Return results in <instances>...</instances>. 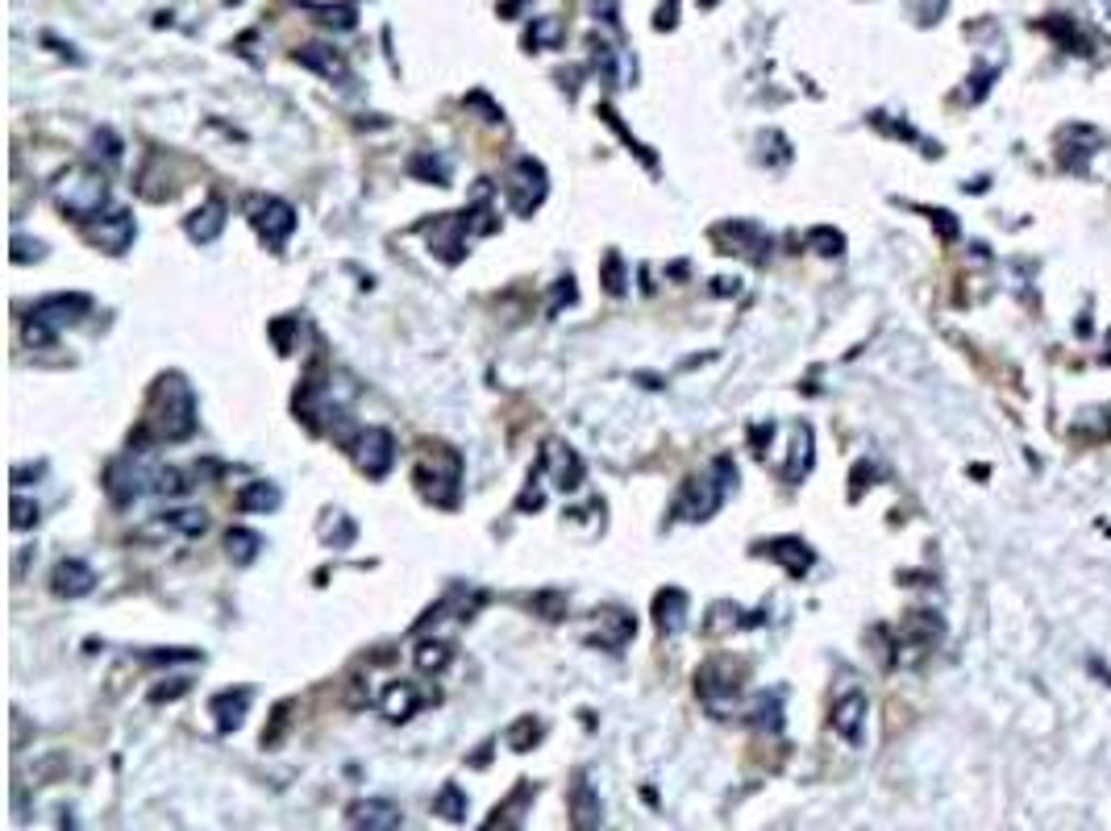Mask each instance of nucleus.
I'll return each mask as SVG.
<instances>
[{
    "mask_svg": "<svg viewBox=\"0 0 1111 831\" xmlns=\"http://www.w3.org/2000/svg\"><path fill=\"white\" fill-rule=\"evenodd\" d=\"M416 706H421V691H416L413 682H387L383 686V694H380V715L383 720H392V723H404V720H413L416 715Z\"/></svg>",
    "mask_w": 1111,
    "mask_h": 831,
    "instance_id": "b1692460",
    "label": "nucleus"
},
{
    "mask_svg": "<svg viewBox=\"0 0 1111 831\" xmlns=\"http://www.w3.org/2000/svg\"><path fill=\"white\" fill-rule=\"evenodd\" d=\"M808 250H816V254H825V258H842L845 254V237L837 234V229H828V225H816V229H808Z\"/></svg>",
    "mask_w": 1111,
    "mask_h": 831,
    "instance_id": "4c0bfd02",
    "label": "nucleus"
},
{
    "mask_svg": "<svg viewBox=\"0 0 1111 831\" xmlns=\"http://www.w3.org/2000/svg\"><path fill=\"white\" fill-rule=\"evenodd\" d=\"M33 524H38V503L13 495V528L17 533H26V528H33Z\"/></svg>",
    "mask_w": 1111,
    "mask_h": 831,
    "instance_id": "a18cd8bd",
    "label": "nucleus"
},
{
    "mask_svg": "<svg viewBox=\"0 0 1111 831\" xmlns=\"http://www.w3.org/2000/svg\"><path fill=\"white\" fill-rule=\"evenodd\" d=\"M296 63L301 67H308V71H317L321 79H330V83H342L346 88L350 83V63L337 55L334 47H321V42H308V47H301L296 55H292Z\"/></svg>",
    "mask_w": 1111,
    "mask_h": 831,
    "instance_id": "412c9836",
    "label": "nucleus"
},
{
    "mask_svg": "<svg viewBox=\"0 0 1111 831\" xmlns=\"http://www.w3.org/2000/svg\"><path fill=\"white\" fill-rule=\"evenodd\" d=\"M184 691H188V682L179 677L175 686H159V691H150V703H163V699H179V694H184Z\"/></svg>",
    "mask_w": 1111,
    "mask_h": 831,
    "instance_id": "de8ad7c7",
    "label": "nucleus"
},
{
    "mask_svg": "<svg viewBox=\"0 0 1111 831\" xmlns=\"http://www.w3.org/2000/svg\"><path fill=\"white\" fill-rule=\"evenodd\" d=\"M538 471L550 474V483H554L558 491H579V486H583V462H579V454H574L571 445H562V441H545V445H541Z\"/></svg>",
    "mask_w": 1111,
    "mask_h": 831,
    "instance_id": "4468645a",
    "label": "nucleus"
},
{
    "mask_svg": "<svg viewBox=\"0 0 1111 831\" xmlns=\"http://www.w3.org/2000/svg\"><path fill=\"white\" fill-rule=\"evenodd\" d=\"M425 234H429V246H433V254H437L442 263H459L462 254H466L471 217H466V212H445V217H437L433 225H425Z\"/></svg>",
    "mask_w": 1111,
    "mask_h": 831,
    "instance_id": "2eb2a0df",
    "label": "nucleus"
},
{
    "mask_svg": "<svg viewBox=\"0 0 1111 831\" xmlns=\"http://www.w3.org/2000/svg\"><path fill=\"white\" fill-rule=\"evenodd\" d=\"M234 503H238V512H275L284 503V495H279L275 483H246Z\"/></svg>",
    "mask_w": 1111,
    "mask_h": 831,
    "instance_id": "c85d7f7f",
    "label": "nucleus"
},
{
    "mask_svg": "<svg viewBox=\"0 0 1111 831\" xmlns=\"http://www.w3.org/2000/svg\"><path fill=\"white\" fill-rule=\"evenodd\" d=\"M304 9L317 17L321 26H330V30H354L358 26V9L354 4H304Z\"/></svg>",
    "mask_w": 1111,
    "mask_h": 831,
    "instance_id": "c9c22d12",
    "label": "nucleus"
},
{
    "mask_svg": "<svg viewBox=\"0 0 1111 831\" xmlns=\"http://www.w3.org/2000/svg\"><path fill=\"white\" fill-rule=\"evenodd\" d=\"M246 220H250V229L263 237V246L267 250H284L287 237L296 234V208L279 200V196H250L246 200Z\"/></svg>",
    "mask_w": 1111,
    "mask_h": 831,
    "instance_id": "6e6552de",
    "label": "nucleus"
},
{
    "mask_svg": "<svg viewBox=\"0 0 1111 831\" xmlns=\"http://www.w3.org/2000/svg\"><path fill=\"white\" fill-rule=\"evenodd\" d=\"M699 9H716V0H699Z\"/></svg>",
    "mask_w": 1111,
    "mask_h": 831,
    "instance_id": "3c124183",
    "label": "nucleus"
},
{
    "mask_svg": "<svg viewBox=\"0 0 1111 831\" xmlns=\"http://www.w3.org/2000/svg\"><path fill=\"white\" fill-rule=\"evenodd\" d=\"M603 287H608L612 296H620V291H625V263H620L617 250L603 254Z\"/></svg>",
    "mask_w": 1111,
    "mask_h": 831,
    "instance_id": "79ce46f5",
    "label": "nucleus"
},
{
    "mask_svg": "<svg viewBox=\"0 0 1111 831\" xmlns=\"http://www.w3.org/2000/svg\"><path fill=\"white\" fill-rule=\"evenodd\" d=\"M562 304H574V279L567 275V279H558V287H554V304H550V316L562 308Z\"/></svg>",
    "mask_w": 1111,
    "mask_h": 831,
    "instance_id": "49530a36",
    "label": "nucleus"
},
{
    "mask_svg": "<svg viewBox=\"0 0 1111 831\" xmlns=\"http://www.w3.org/2000/svg\"><path fill=\"white\" fill-rule=\"evenodd\" d=\"M571 823L574 828H600L603 823V807H600V794L591 790V782L579 773L571 785Z\"/></svg>",
    "mask_w": 1111,
    "mask_h": 831,
    "instance_id": "393cba45",
    "label": "nucleus"
},
{
    "mask_svg": "<svg viewBox=\"0 0 1111 831\" xmlns=\"http://www.w3.org/2000/svg\"><path fill=\"white\" fill-rule=\"evenodd\" d=\"M545 191H550V175L541 167L538 158H517L512 162L509 179H504V196H509V208L517 217H533L545 200Z\"/></svg>",
    "mask_w": 1111,
    "mask_h": 831,
    "instance_id": "1a4fd4ad",
    "label": "nucleus"
},
{
    "mask_svg": "<svg viewBox=\"0 0 1111 831\" xmlns=\"http://www.w3.org/2000/svg\"><path fill=\"white\" fill-rule=\"evenodd\" d=\"M321 536L334 541V550H346L350 541H354V524H350L342 512H330V516L321 520Z\"/></svg>",
    "mask_w": 1111,
    "mask_h": 831,
    "instance_id": "58836bf2",
    "label": "nucleus"
},
{
    "mask_svg": "<svg viewBox=\"0 0 1111 831\" xmlns=\"http://www.w3.org/2000/svg\"><path fill=\"white\" fill-rule=\"evenodd\" d=\"M945 9H950V0H907V13L916 17L921 26H937Z\"/></svg>",
    "mask_w": 1111,
    "mask_h": 831,
    "instance_id": "ea45409f",
    "label": "nucleus"
},
{
    "mask_svg": "<svg viewBox=\"0 0 1111 831\" xmlns=\"http://www.w3.org/2000/svg\"><path fill=\"white\" fill-rule=\"evenodd\" d=\"M96 586V570L80 557H63V562L50 570V591L59 598H83L92 595Z\"/></svg>",
    "mask_w": 1111,
    "mask_h": 831,
    "instance_id": "a211bd4d",
    "label": "nucleus"
},
{
    "mask_svg": "<svg viewBox=\"0 0 1111 831\" xmlns=\"http://www.w3.org/2000/svg\"><path fill=\"white\" fill-rule=\"evenodd\" d=\"M866 711H871V706H866V694L862 691H849L842 703L833 706V732H837L845 744H854V749L862 744V736H866Z\"/></svg>",
    "mask_w": 1111,
    "mask_h": 831,
    "instance_id": "aec40b11",
    "label": "nucleus"
},
{
    "mask_svg": "<svg viewBox=\"0 0 1111 831\" xmlns=\"http://www.w3.org/2000/svg\"><path fill=\"white\" fill-rule=\"evenodd\" d=\"M196 392L184 375H163L150 392V404H146V421L138 428V445L142 441H188L196 433Z\"/></svg>",
    "mask_w": 1111,
    "mask_h": 831,
    "instance_id": "f257e3e1",
    "label": "nucleus"
},
{
    "mask_svg": "<svg viewBox=\"0 0 1111 831\" xmlns=\"http://www.w3.org/2000/svg\"><path fill=\"white\" fill-rule=\"evenodd\" d=\"M687 607H691L687 591H679V586L658 591V595H653V624H658V632H662V636H679L687 627Z\"/></svg>",
    "mask_w": 1111,
    "mask_h": 831,
    "instance_id": "4be33fe9",
    "label": "nucleus"
},
{
    "mask_svg": "<svg viewBox=\"0 0 1111 831\" xmlns=\"http://www.w3.org/2000/svg\"><path fill=\"white\" fill-rule=\"evenodd\" d=\"M413 661H416V670H421V674H442L445 665L454 661V649H450L445 641H421L413 649Z\"/></svg>",
    "mask_w": 1111,
    "mask_h": 831,
    "instance_id": "473e14b6",
    "label": "nucleus"
},
{
    "mask_svg": "<svg viewBox=\"0 0 1111 831\" xmlns=\"http://www.w3.org/2000/svg\"><path fill=\"white\" fill-rule=\"evenodd\" d=\"M346 823L350 828H366V831H392L404 823V811L387 799H358L346 807Z\"/></svg>",
    "mask_w": 1111,
    "mask_h": 831,
    "instance_id": "f3484780",
    "label": "nucleus"
},
{
    "mask_svg": "<svg viewBox=\"0 0 1111 831\" xmlns=\"http://www.w3.org/2000/svg\"><path fill=\"white\" fill-rule=\"evenodd\" d=\"M712 241L720 254H737V258H749V263L770 258V234L754 220H720L712 229Z\"/></svg>",
    "mask_w": 1111,
    "mask_h": 831,
    "instance_id": "9d476101",
    "label": "nucleus"
},
{
    "mask_svg": "<svg viewBox=\"0 0 1111 831\" xmlns=\"http://www.w3.org/2000/svg\"><path fill=\"white\" fill-rule=\"evenodd\" d=\"M729 491H737V466L733 457H716L704 474H691L675 499V516L687 524H704L720 512V503L729 499Z\"/></svg>",
    "mask_w": 1111,
    "mask_h": 831,
    "instance_id": "20e7f679",
    "label": "nucleus"
},
{
    "mask_svg": "<svg viewBox=\"0 0 1111 831\" xmlns=\"http://www.w3.org/2000/svg\"><path fill=\"white\" fill-rule=\"evenodd\" d=\"M591 50H596V71L603 76V83H617V50L608 42H591Z\"/></svg>",
    "mask_w": 1111,
    "mask_h": 831,
    "instance_id": "c03bdc74",
    "label": "nucleus"
},
{
    "mask_svg": "<svg viewBox=\"0 0 1111 831\" xmlns=\"http://www.w3.org/2000/svg\"><path fill=\"white\" fill-rule=\"evenodd\" d=\"M92 313V296H83V291H67V296H47V299H38L30 308V316H26V325H21V333H26V342H30L33 349H50L55 342H59V333L67 329V325H76L80 316H88Z\"/></svg>",
    "mask_w": 1111,
    "mask_h": 831,
    "instance_id": "39448f33",
    "label": "nucleus"
},
{
    "mask_svg": "<svg viewBox=\"0 0 1111 831\" xmlns=\"http://www.w3.org/2000/svg\"><path fill=\"white\" fill-rule=\"evenodd\" d=\"M712 283H716L712 287L716 296H729V291H737V279H712Z\"/></svg>",
    "mask_w": 1111,
    "mask_h": 831,
    "instance_id": "8fccbe9b",
    "label": "nucleus"
},
{
    "mask_svg": "<svg viewBox=\"0 0 1111 831\" xmlns=\"http://www.w3.org/2000/svg\"><path fill=\"white\" fill-rule=\"evenodd\" d=\"M741 607L737 603H712L708 607V620H704V632L708 636H725V632H737V627H754L749 620H741Z\"/></svg>",
    "mask_w": 1111,
    "mask_h": 831,
    "instance_id": "2f4dec72",
    "label": "nucleus"
},
{
    "mask_svg": "<svg viewBox=\"0 0 1111 831\" xmlns=\"http://www.w3.org/2000/svg\"><path fill=\"white\" fill-rule=\"evenodd\" d=\"M433 811L442 819H450V823H462L466 819V790L459 782H445L437 790V799H433Z\"/></svg>",
    "mask_w": 1111,
    "mask_h": 831,
    "instance_id": "f704fd0d",
    "label": "nucleus"
},
{
    "mask_svg": "<svg viewBox=\"0 0 1111 831\" xmlns=\"http://www.w3.org/2000/svg\"><path fill=\"white\" fill-rule=\"evenodd\" d=\"M184 229H188V237L191 241H200V246L217 241L222 229H225V205L222 200H208V205H200L188 220H184Z\"/></svg>",
    "mask_w": 1111,
    "mask_h": 831,
    "instance_id": "a878e982",
    "label": "nucleus"
},
{
    "mask_svg": "<svg viewBox=\"0 0 1111 831\" xmlns=\"http://www.w3.org/2000/svg\"><path fill=\"white\" fill-rule=\"evenodd\" d=\"M778 437L783 445H775L770 437V424L766 428H754V445H758V457L766 462V471L783 478V483H804L812 471V424L804 421H792V424H778Z\"/></svg>",
    "mask_w": 1111,
    "mask_h": 831,
    "instance_id": "f03ea898",
    "label": "nucleus"
},
{
    "mask_svg": "<svg viewBox=\"0 0 1111 831\" xmlns=\"http://www.w3.org/2000/svg\"><path fill=\"white\" fill-rule=\"evenodd\" d=\"M696 691L704 699V706L712 715H725L737 706V691H741V670H733V661H708L696 674Z\"/></svg>",
    "mask_w": 1111,
    "mask_h": 831,
    "instance_id": "9b49d317",
    "label": "nucleus"
},
{
    "mask_svg": "<svg viewBox=\"0 0 1111 831\" xmlns=\"http://www.w3.org/2000/svg\"><path fill=\"white\" fill-rule=\"evenodd\" d=\"M250 699H255V694L246 691V686H238V691L213 694V703H208V715H213V723H217L222 732H238L242 723H246V711H250Z\"/></svg>",
    "mask_w": 1111,
    "mask_h": 831,
    "instance_id": "5701e85b",
    "label": "nucleus"
},
{
    "mask_svg": "<svg viewBox=\"0 0 1111 831\" xmlns=\"http://www.w3.org/2000/svg\"><path fill=\"white\" fill-rule=\"evenodd\" d=\"M350 454H354V466L366 478H383V474L396 466V437L387 428H363Z\"/></svg>",
    "mask_w": 1111,
    "mask_h": 831,
    "instance_id": "ddd939ff",
    "label": "nucleus"
},
{
    "mask_svg": "<svg viewBox=\"0 0 1111 831\" xmlns=\"http://www.w3.org/2000/svg\"><path fill=\"white\" fill-rule=\"evenodd\" d=\"M562 38H567L562 17H533V21H529V30H524V47L554 50V47H562Z\"/></svg>",
    "mask_w": 1111,
    "mask_h": 831,
    "instance_id": "cd10ccee",
    "label": "nucleus"
},
{
    "mask_svg": "<svg viewBox=\"0 0 1111 831\" xmlns=\"http://www.w3.org/2000/svg\"><path fill=\"white\" fill-rule=\"evenodd\" d=\"M208 516L200 507H175L159 516V533H179V536H205Z\"/></svg>",
    "mask_w": 1111,
    "mask_h": 831,
    "instance_id": "bb28decb",
    "label": "nucleus"
},
{
    "mask_svg": "<svg viewBox=\"0 0 1111 831\" xmlns=\"http://www.w3.org/2000/svg\"><path fill=\"white\" fill-rule=\"evenodd\" d=\"M637 636V620L625 607H603V612H596V620H591V632H588V644H596V649H608V653H617V649H625V644L633 641Z\"/></svg>",
    "mask_w": 1111,
    "mask_h": 831,
    "instance_id": "dca6fc26",
    "label": "nucleus"
},
{
    "mask_svg": "<svg viewBox=\"0 0 1111 831\" xmlns=\"http://www.w3.org/2000/svg\"><path fill=\"white\" fill-rule=\"evenodd\" d=\"M1103 9H1108V17H1111V0H1103Z\"/></svg>",
    "mask_w": 1111,
    "mask_h": 831,
    "instance_id": "603ef678",
    "label": "nucleus"
},
{
    "mask_svg": "<svg viewBox=\"0 0 1111 831\" xmlns=\"http://www.w3.org/2000/svg\"><path fill=\"white\" fill-rule=\"evenodd\" d=\"M155 462L146 457V449H129L126 457H117L105 474V491H109V499L117 507H129L134 499H142V495H155Z\"/></svg>",
    "mask_w": 1111,
    "mask_h": 831,
    "instance_id": "0eeeda50",
    "label": "nucleus"
},
{
    "mask_svg": "<svg viewBox=\"0 0 1111 831\" xmlns=\"http://www.w3.org/2000/svg\"><path fill=\"white\" fill-rule=\"evenodd\" d=\"M38 258H47V246H42L38 237L30 241V237L17 234L13 237V263H17V267H21V263H38Z\"/></svg>",
    "mask_w": 1111,
    "mask_h": 831,
    "instance_id": "37998d69",
    "label": "nucleus"
},
{
    "mask_svg": "<svg viewBox=\"0 0 1111 831\" xmlns=\"http://www.w3.org/2000/svg\"><path fill=\"white\" fill-rule=\"evenodd\" d=\"M538 740H541V723L533 720V715H524V720H517V723H512V728H509V732H504V744H509L512 753H529V749H533Z\"/></svg>",
    "mask_w": 1111,
    "mask_h": 831,
    "instance_id": "e433bc0d",
    "label": "nucleus"
},
{
    "mask_svg": "<svg viewBox=\"0 0 1111 831\" xmlns=\"http://www.w3.org/2000/svg\"><path fill=\"white\" fill-rule=\"evenodd\" d=\"M409 171H413L416 179H425V184H437V188L450 184V162H445L442 155H433V150H421V155L409 158Z\"/></svg>",
    "mask_w": 1111,
    "mask_h": 831,
    "instance_id": "72a5a7b5",
    "label": "nucleus"
},
{
    "mask_svg": "<svg viewBox=\"0 0 1111 831\" xmlns=\"http://www.w3.org/2000/svg\"><path fill=\"white\" fill-rule=\"evenodd\" d=\"M746 715L754 728H763V732H778L783 728V703H778V694H754L746 706Z\"/></svg>",
    "mask_w": 1111,
    "mask_h": 831,
    "instance_id": "7c9ffc66",
    "label": "nucleus"
},
{
    "mask_svg": "<svg viewBox=\"0 0 1111 831\" xmlns=\"http://www.w3.org/2000/svg\"><path fill=\"white\" fill-rule=\"evenodd\" d=\"M225 553H229L234 565H250L263 553V536L250 533V528H229L225 533Z\"/></svg>",
    "mask_w": 1111,
    "mask_h": 831,
    "instance_id": "c756f323",
    "label": "nucleus"
},
{
    "mask_svg": "<svg viewBox=\"0 0 1111 831\" xmlns=\"http://www.w3.org/2000/svg\"><path fill=\"white\" fill-rule=\"evenodd\" d=\"M933 220H937V229H941V234H945V237H957V225H953L950 212H933Z\"/></svg>",
    "mask_w": 1111,
    "mask_h": 831,
    "instance_id": "09e8293b",
    "label": "nucleus"
},
{
    "mask_svg": "<svg viewBox=\"0 0 1111 831\" xmlns=\"http://www.w3.org/2000/svg\"><path fill=\"white\" fill-rule=\"evenodd\" d=\"M83 237L92 241L96 250L126 254L129 246H134V237H138V220H134V212H126V208H117V212H100L96 220L83 225Z\"/></svg>",
    "mask_w": 1111,
    "mask_h": 831,
    "instance_id": "f8f14e48",
    "label": "nucleus"
},
{
    "mask_svg": "<svg viewBox=\"0 0 1111 831\" xmlns=\"http://www.w3.org/2000/svg\"><path fill=\"white\" fill-rule=\"evenodd\" d=\"M50 200H55V208H59L67 220L88 225V220H96L105 208H109V179H105V171L88 167V162H76V167H67V171L50 184Z\"/></svg>",
    "mask_w": 1111,
    "mask_h": 831,
    "instance_id": "7ed1b4c3",
    "label": "nucleus"
},
{
    "mask_svg": "<svg viewBox=\"0 0 1111 831\" xmlns=\"http://www.w3.org/2000/svg\"><path fill=\"white\" fill-rule=\"evenodd\" d=\"M416 486L429 503L437 507H454L459 503V486H462V457L445 445H433L421 462H416Z\"/></svg>",
    "mask_w": 1111,
    "mask_h": 831,
    "instance_id": "423d86ee",
    "label": "nucleus"
},
{
    "mask_svg": "<svg viewBox=\"0 0 1111 831\" xmlns=\"http://www.w3.org/2000/svg\"><path fill=\"white\" fill-rule=\"evenodd\" d=\"M758 557L778 562L792 578H804L812 570V562H816V553H812L799 536H775V541H766V545H758Z\"/></svg>",
    "mask_w": 1111,
    "mask_h": 831,
    "instance_id": "6ab92c4d",
    "label": "nucleus"
},
{
    "mask_svg": "<svg viewBox=\"0 0 1111 831\" xmlns=\"http://www.w3.org/2000/svg\"><path fill=\"white\" fill-rule=\"evenodd\" d=\"M600 117H603V121H608V126H612V129H617L620 138L629 141V150H633V155H641V158H646V167H658V158H653L650 150H646V146H641V141H637L633 133H629V129L620 126V117H617V112H612V109H608V105H603V109H600Z\"/></svg>",
    "mask_w": 1111,
    "mask_h": 831,
    "instance_id": "a19ab883",
    "label": "nucleus"
}]
</instances>
